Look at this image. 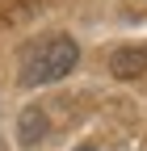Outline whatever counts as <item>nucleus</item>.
Wrapping results in <instances>:
<instances>
[{
    "label": "nucleus",
    "mask_w": 147,
    "mask_h": 151,
    "mask_svg": "<svg viewBox=\"0 0 147 151\" xmlns=\"http://www.w3.org/2000/svg\"><path fill=\"white\" fill-rule=\"evenodd\" d=\"M80 63V46L71 42L67 34H46L34 46H25L21 55V71H17V84L21 88H46L59 84L63 76H71Z\"/></svg>",
    "instance_id": "obj_1"
},
{
    "label": "nucleus",
    "mask_w": 147,
    "mask_h": 151,
    "mask_svg": "<svg viewBox=\"0 0 147 151\" xmlns=\"http://www.w3.org/2000/svg\"><path fill=\"white\" fill-rule=\"evenodd\" d=\"M109 71L118 80H135V76L147 71V46H118L109 55Z\"/></svg>",
    "instance_id": "obj_2"
},
{
    "label": "nucleus",
    "mask_w": 147,
    "mask_h": 151,
    "mask_svg": "<svg viewBox=\"0 0 147 151\" xmlns=\"http://www.w3.org/2000/svg\"><path fill=\"white\" fill-rule=\"evenodd\" d=\"M42 139H46V113L42 109H25L21 118H17V143L30 151V147H38Z\"/></svg>",
    "instance_id": "obj_3"
}]
</instances>
